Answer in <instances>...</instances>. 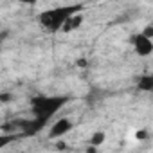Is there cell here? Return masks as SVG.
Masks as SVG:
<instances>
[{"mask_svg":"<svg viewBox=\"0 0 153 153\" xmlns=\"http://www.w3.org/2000/svg\"><path fill=\"white\" fill-rule=\"evenodd\" d=\"M81 11V6L79 4H74V6H65V7H54V9H49V11H43L42 16H40V22L42 25L47 29V31H58V29H63L65 22L74 15Z\"/></svg>","mask_w":153,"mask_h":153,"instance_id":"1","label":"cell"},{"mask_svg":"<svg viewBox=\"0 0 153 153\" xmlns=\"http://www.w3.org/2000/svg\"><path fill=\"white\" fill-rule=\"evenodd\" d=\"M133 49L140 56H149L153 52V42H151V38H148L140 33V34L133 36Z\"/></svg>","mask_w":153,"mask_h":153,"instance_id":"2","label":"cell"},{"mask_svg":"<svg viewBox=\"0 0 153 153\" xmlns=\"http://www.w3.org/2000/svg\"><path fill=\"white\" fill-rule=\"evenodd\" d=\"M70 130H72V121L67 119V117H63V119H58V121L51 126V130H49V137H51V139L63 137V135H67Z\"/></svg>","mask_w":153,"mask_h":153,"instance_id":"3","label":"cell"},{"mask_svg":"<svg viewBox=\"0 0 153 153\" xmlns=\"http://www.w3.org/2000/svg\"><path fill=\"white\" fill-rule=\"evenodd\" d=\"M81 22H83V16H81V11H78V13H74L67 22H65V25H63V31H74V29H78L79 25H81Z\"/></svg>","mask_w":153,"mask_h":153,"instance_id":"4","label":"cell"},{"mask_svg":"<svg viewBox=\"0 0 153 153\" xmlns=\"http://www.w3.org/2000/svg\"><path fill=\"white\" fill-rule=\"evenodd\" d=\"M139 88L144 92H153V74H146L139 81Z\"/></svg>","mask_w":153,"mask_h":153,"instance_id":"5","label":"cell"},{"mask_svg":"<svg viewBox=\"0 0 153 153\" xmlns=\"http://www.w3.org/2000/svg\"><path fill=\"white\" fill-rule=\"evenodd\" d=\"M105 131H97V133H94L92 135V139H90V142L94 144V146H99V144H103L105 142Z\"/></svg>","mask_w":153,"mask_h":153,"instance_id":"6","label":"cell"},{"mask_svg":"<svg viewBox=\"0 0 153 153\" xmlns=\"http://www.w3.org/2000/svg\"><path fill=\"white\" fill-rule=\"evenodd\" d=\"M142 34H144V36H148V38H153V25L146 27V29L142 31Z\"/></svg>","mask_w":153,"mask_h":153,"instance_id":"7","label":"cell"},{"mask_svg":"<svg viewBox=\"0 0 153 153\" xmlns=\"http://www.w3.org/2000/svg\"><path fill=\"white\" fill-rule=\"evenodd\" d=\"M137 139H139V140L146 139V131H139V133H137Z\"/></svg>","mask_w":153,"mask_h":153,"instance_id":"8","label":"cell"},{"mask_svg":"<svg viewBox=\"0 0 153 153\" xmlns=\"http://www.w3.org/2000/svg\"><path fill=\"white\" fill-rule=\"evenodd\" d=\"M18 2H24V4H36L38 0H18Z\"/></svg>","mask_w":153,"mask_h":153,"instance_id":"9","label":"cell"}]
</instances>
